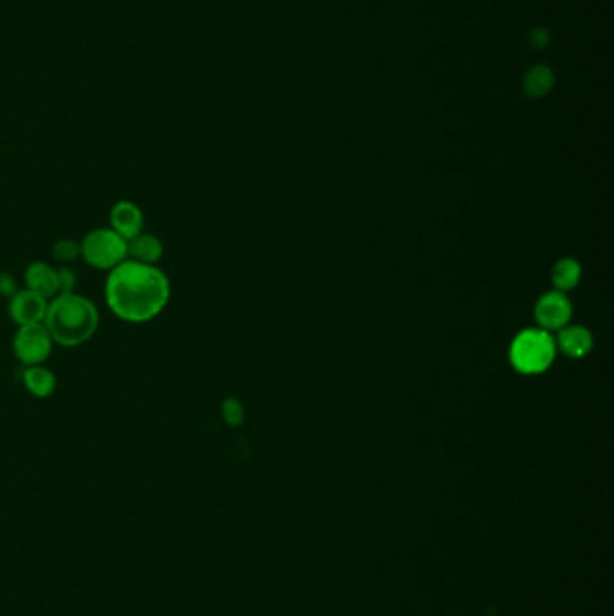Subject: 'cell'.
I'll return each mask as SVG.
<instances>
[{"label":"cell","mask_w":614,"mask_h":616,"mask_svg":"<svg viewBox=\"0 0 614 616\" xmlns=\"http://www.w3.org/2000/svg\"><path fill=\"white\" fill-rule=\"evenodd\" d=\"M170 279L155 265L125 260L110 270L105 283L107 304L127 323H146L157 318L170 301Z\"/></svg>","instance_id":"cell-1"},{"label":"cell","mask_w":614,"mask_h":616,"mask_svg":"<svg viewBox=\"0 0 614 616\" xmlns=\"http://www.w3.org/2000/svg\"><path fill=\"white\" fill-rule=\"evenodd\" d=\"M44 325L53 339L62 347L73 348L87 343L100 325L96 304L78 294H58L48 304Z\"/></svg>","instance_id":"cell-2"},{"label":"cell","mask_w":614,"mask_h":616,"mask_svg":"<svg viewBox=\"0 0 614 616\" xmlns=\"http://www.w3.org/2000/svg\"><path fill=\"white\" fill-rule=\"evenodd\" d=\"M557 357V345L551 332L539 327L519 332L508 350L510 365L522 375H540L548 372Z\"/></svg>","instance_id":"cell-3"},{"label":"cell","mask_w":614,"mask_h":616,"mask_svg":"<svg viewBox=\"0 0 614 616\" xmlns=\"http://www.w3.org/2000/svg\"><path fill=\"white\" fill-rule=\"evenodd\" d=\"M82 258L98 270H112L128 256V242L114 229H94L80 243Z\"/></svg>","instance_id":"cell-4"},{"label":"cell","mask_w":614,"mask_h":616,"mask_svg":"<svg viewBox=\"0 0 614 616\" xmlns=\"http://www.w3.org/2000/svg\"><path fill=\"white\" fill-rule=\"evenodd\" d=\"M13 352L24 366H40L53 352V339L44 323L19 327L13 339Z\"/></svg>","instance_id":"cell-5"},{"label":"cell","mask_w":614,"mask_h":616,"mask_svg":"<svg viewBox=\"0 0 614 616\" xmlns=\"http://www.w3.org/2000/svg\"><path fill=\"white\" fill-rule=\"evenodd\" d=\"M533 316L539 329L546 332H558L560 329L567 327L573 318L571 299L564 292L549 290L542 294L535 303Z\"/></svg>","instance_id":"cell-6"},{"label":"cell","mask_w":614,"mask_h":616,"mask_svg":"<svg viewBox=\"0 0 614 616\" xmlns=\"http://www.w3.org/2000/svg\"><path fill=\"white\" fill-rule=\"evenodd\" d=\"M10 316L19 327L44 323L48 312V299L30 288L17 292L10 297Z\"/></svg>","instance_id":"cell-7"},{"label":"cell","mask_w":614,"mask_h":616,"mask_svg":"<svg viewBox=\"0 0 614 616\" xmlns=\"http://www.w3.org/2000/svg\"><path fill=\"white\" fill-rule=\"evenodd\" d=\"M110 229H114L119 236L130 242L143 233L145 215L137 204L130 200H121L110 211Z\"/></svg>","instance_id":"cell-8"},{"label":"cell","mask_w":614,"mask_h":616,"mask_svg":"<svg viewBox=\"0 0 614 616\" xmlns=\"http://www.w3.org/2000/svg\"><path fill=\"white\" fill-rule=\"evenodd\" d=\"M557 352L569 359H582L592 350V334L580 325H567L555 338Z\"/></svg>","instance_id":"cell-9"},{"label":"cell","mask_w":614,"mask_h":616,"mask_svg":"<svg viewBox=\"0 0 614 616\" xmlns=\"http://www.w3.org/2000/svg\"><path fill=\"white\" fill-rule=\"evenodd\" d=\"M26 285L46 299L58 295V272L44 261H33L26 268Z\"/></svg>","instance_id":"cell-10"},{"label":"cell","mask_w":614,"mask_h":616,"mask_svg":"<svg viewBox=\"0 0 614 616\" xmlns=\"http://www.w3.org/2000/svg\"><path fill=\"white\" fill-rule=\"evenodd\" d=\"M26 390L37 399H48L57 390V377L44 366H28L22 375Z\"/></svg>","instance_id":"cell-11"},{"label":"cell","mask_w":614,"mask_h":616,"mask_svg":"<svg viewBox=\"0 0 614 616\" xmlns=\"http://www.w3.org/2000/svg\"><path fill=\"white\" fill-rule=\"evenodd\" d=\"M128 254L134 261L154 265L162 256V243L157 236L141 233L139 236L128 242Z\"/></svg>","instance_id":"cell-12"},{"label":"cell","mask_w":614,"mask_h":616,"mask_svg":"<svg viewBox=\"0 0 614 616\" xmlns=\"http://www.w3.org/2000/svg\"><path fill=\"white\" fill-rule=\"evenodd\" d=\"M582 277V265L575 258H562L553 265L551 270V283L555 290L558 292H567L573 290Z\"/></svg>","instance_id":"cell-13"},{"label":"cell","mask_w":614,"mask_h":616,"mask_svg":"<svg viewBox=\"0 0 614 616\" xmlns=\"http://www.w3.org/2000/svg\"><path fill=\"white\" fill-rule=\"evenodd\" d=\"M524 92L531 98H539L549 92V89L553 87V75L548 67L537 66L531 71H528V75L524 76Z\"/></svg>","instance_id":"cell-14"},{"label":"cell","mask_w":614,"mask_h":616,"mask_svg":"<svg viewBox=\"0 0 614 616\" xmlns=\"http://www.w3.org/2000/svg\"><path fill=\"white\" fill-rule=\"evenodd\" d=\"M222 417H224L225 424L231 426V427L241 426L243 420H245L243 404H241L238 399H234V397L225 399L224 404H222Z\"/></svg>","instance_id":"cell-15"},{"label":"cell","mask_w":614,"mask_h":616,"mask_svg":"<svg viewBox=\"0 0 614 616\" xmlns=\"http://www.w3.org/2000/svg\"><path fill=\"white\" fill-rule=\"evenodd\" d=\"M82 256V247L73 240H60L55 243V258L60 261H75Z\"/></svg>","instance_id":"cell-16"},{"label":"cell","mask_w":614,"mask_h":616,"mask_svg":"<svg viewBox=\"0 0 614 616\" xmlns=\"http://www.w3.org/2000/svg\"><path fill=\"white\" fill-rule=\"evenodd\" d=\"M57 272H58V294H73L78 285L76 272L69 267H62Z\"/></svg>","instance_id":"cell-17"},{"label":"cell","mask_w":614,"mask_h":616,"mask_svg":"<svg viewBox=\"0 0 614 616\" xmlns=\"http://www.w3.org/2000/svg\"><path fill=\"white\" fill-rule=\"evenodd\" d=\"M17 294V281L10 272H0V295L13 297Z\"/></svg>","instance_id":"cell-18"},{"label":"cell","mask_w":614,"mask_h":616,"mask_svg":"<svg viewBox=\"0 0 614 616\" xmlns=\"http://www.w3.org/2000/svg\"><path fill=\"white\" fill-rule=\"evenodd\" d=\"M531 44L535 48H544L548 44V33L544 30H535L531 33Z\"/></svg>","instance_id":"cell-19"}]
</instances>
